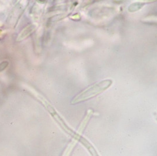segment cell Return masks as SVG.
<instances>
[{"instance_id": "6da1fadb", "label": "cell", "mask_w": 157, "mask_h": 156, "mask_svg": "<svg viewBox=\"0 0 157 156\" xmlns=\"http://www.w3.org/2000/svg\"><path fill=\"white\" fill-rule=\"evenodd\" d=\"M112 84L113 80L110 79H104L98 83L94 84L76 95L75 97L72 99L71 103L75 105L90 99L106 91Z\"/></svg>"}, {"instance_id": "3957f363", "label": "cell", "mask_w": 157, "mask_h": 156, "mask_svg": "<svg viewBox=\"0 0 157 156\" xmlns=\"http://www.w3.org/2000/svg\"><path fill=\"white\" fill-rule=\"evenodd\" d=\"M144 4L143 3H134L131 4L129 7L128 8V10L130 11V12H134L136 11H137L138 9H140V8L143 7Z\"/></svg>"}, {"instance_id": "7a4b0ae2", "label": "cell", "mask_w": 157, "mask_h": 156, "mask_svg": "<svg viewBox=\"0 0 157 156\" xmlns=\"http://www.w3.org/2000/svg\"><path fill=\"white\" fill-rule=\"evenodd\" d=\"M93 110H91V109H90V110H89L88 111V112H87V114H86L85 118L84 119V120L82 121V123H81V125H80V126H79V128L78 132V133L81 134V133H82L83 130H84V128H86V125L87 124L88 121H90V119L91 116L93 115Z\"/></svg>"}, {"instance_id": "277c9868", "label": "cell", "mask_w": 157, "mask_h": 156, "mask_svg": "<svg viewBox=\"0 0 157 156\" xmlns=\"http://www.w3.org/2000/svg\"><path fill=\"white\" fill-rule=\"evenodd\" d=\"M34 29H35V27H34V25L29 26L27 28L25 29L22 31V34L21 35L23 34V35H24V38L26 36L29 35V34H31V33L34 31Z\"/></svg>"}]
</instances>
